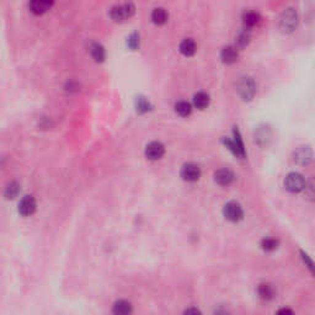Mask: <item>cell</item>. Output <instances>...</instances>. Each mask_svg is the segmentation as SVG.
<instances>
[{"mask_svg":"<svg viewBox=\"0 0 315 315\" xmlns=\"http://www.w3.org/2000/svg\"><path fill=\"white\" fill-rule=\"evenodd\" d=\"M299 24V15L298 11L293 6H288L281 13L278 17V29L284 35L294 32L298 27Z\"/></svg>","mask_w":315,"mask_h":315,"instance_id":"obj_1","label":"cell"},{"mask_svg":"<svg viewBox=\"0 0 315 315\" xmlns=\"http://www.w3.org/2000/svg\"><path fill=\"white\" fill-rule=\"evenodd\" d=\"M134 15H136V5L131 1L112 6L109 11L110 19L115 22L127 21V20L132 19Z\"/></svg>","mask_w":315,"mask_h":315,"instance_id":"obj_2","label":"cell"},{"mask_svg":"<svg viewBox=\"0 0 315 315\" xmlns=\"http://www.w3.org/2000/svg\"><path fill=\"white\" fill-rule=\"evenodd\" d=\"M235 90L243 101H251L256 95V84L251 77H241L239 78Z\"/></svg>","mask_w":315,"mask_h":315,"instance_id":"obj_3","label":"cell"},{"mask_svg":"<svg viewBox=\"0 0 315 315\" xmlns=\"http://www.w3.org/2000/svg\"><path fill=\"white\" fill-rule=\"evenodd\" d=\"M305 185H307V182H305L304 177H303V175L299 174V173H291V174L287 175L286 179H284V187H286L289 192H302L305 189Z\"/></svg>","mask_w":315,"mask_h":315,"instance_id":"obj_4","label":"cell"},{"mask_svg":"<svg viewBox=\"0 0 315 315\" xmlns=\"http://www.w3.org/2000/svg\"><path fill=\"white\" fill-rule=\"evenodd\" d=\"M223 214H224L225 218H227L228 220H230V222H239L240 219H243L244 212L238 202L232 201V202H228L224 206V208H223Z\"/></svg>","mask_w":315,"mask_h":315,"instance_id":"obj_5","label":"cell"},{"mask_svg":"<svg viewBox=\"0 0 315 315\" xmlns=\"http://www.w3.org/2000/svg\"><path fill=\"white\" fill-rule=\"evenodd\" d=\"M54 0H29L30 11L35 15H43L53 6Z\"/></svg>","mask_w":315,"mask_h":315,"instance_id":"obj_6","label":"cell"},{"mask_svg":"<svg viewBox=\"0 0 315 315\" xmlns=\"http://www.w3.org/2000/svg\"><path fill=\"white\" fill-rule=\"evenodd\" d=\"M293 160L299 165H308L313 160V150L310 147H298L293 152Z\"/></svg>","mask_w":315,"mask_h":315,"instance_id":"obj_7","label":"cell"},{"mask_svg":"<svg viewBox=\"0 0 315 315\" xmlns=\"http://www.w3.org/2000/svg\"><path fill=\"white\" fill-rule=\"evenodd\" d=\"M181 177L185 181L195 182L201 177V169L200 166L193 163L185 164L181 169Z\"/></svg>","mask_w":315,"mask_h":315,"instance_id":"obj_8","label":"cell"},{"mask_svg":"<svg viewBox=\"0 0 315 315\" xmlns=\"http://www.w3.org/2000/svg\"><path fill=\"white\" fill-rule=\"evenodd\" d=\"M37 208V203L33 196H25L19 203V212L21 216L30 217L32 216Z\"/></svg>","mask_w":315,"mask_h":315,"instance_id":"obj_9","label":"cell"},{"mask_svg":"<svg viewBox=\"0 0 315 315\" xmlns=\"http://www.w3.org/2000/svg\"><path fill=\"white\" fill-rule=\"evenodd\" d=\"M164 154H165V147L160 142H150L145 147V157L150 160H158L163 158Z\"/></svg>","mask_w":315,"mask_h":315,"instance_id":"obj_10","label":"cell"},{"mask_svg":"<svg viewBox=\"0 0 315 315\" xmlns=\"http://www.w3.org/2000/svg\"><path fill=\"white\" fill-rule=\"evenodd\" d=\"M220 59L225 64H234L239 59V49L235 46H225L220 51Z\"/></svg>","mask_w":315,"mask_h":315,"instance_id":"obj_11","label":"cell"},{"mask_svg":"<svg viewBox=\"0 0 315 315\" xmlns=\"http://www.w3.org/2000/svg\"><path fill=\"white\" fill-rule=\"evenodd\" d=\"M235 176L229 169H219L218 171H216L214 174V180L218 185L220 186H229L230 184H233Z\"/></svg>","mask_w":315,"mask_h":315,"instance_id":"obj_12","label":"cell"},{"mask_svg":"<svg viewBox=\"0 0 315 315\" xmlns=\"http://www.w3.org/2000/svg\"><path fill=\"white\" fill-rule=\"evenodd\" d=\"M251 41V33L249 29H241L235 36V47L238 49H244L249 46Z\"/></svg>","mask_w":315,"mask_h":315,"instance_id":"obj_13","label":"cell"},{"mask_svg":"<svg viewBox=\"0 0 315 315\" xmlns=\"http://www.w3.org/2000/svg\"><path fill=\"white\" fill-rule=\"evenodd\" d=\"M179 49L182 56L192 57L195 56L196 51H197V45H196V42L192 38H185V40L180 43Z\"/></svg>","mask_w":315,"mask_h":315,"instance_id":"obj_14","label":"cell"},{"mask_svg":"<svg viewBox=\"0 0 315 315\" xmlns=\"http://www.w3.org/2000/svg\"><path fill=\"white\" fill-rule=\"evenodd\" d=\"M260 22V14L256 11H245L243 15V24L245 29H254Z\"/></svg>","mask_w":315,"mask_h":315,"instance_id":"obj_15","label":"cell"},{"mask_svg":"<svg viewBox=\"0 0 315 315\" xmlns=\"http://www.w3.org/2000/svg\"><path fill=\"white\" fill-rule=\"evenodd\" d=\"M89 51H90V54L94 58V61L97 62V63H101V62H104L105 58H106V51H105L104 46L100 45V43H91Z\"/></svg>","mask_w":315,"mask_h":315,"instance_id":"obj_16","label":"cell"},{"mask_svg":"<svg viewBox=\"0 0 315 315\" xmlns=\"http://www.w3.org/2000/svg\"><path fill=\"white\" fill-rule=\"evenodd\" d=\"M193 106L198 110H205L208 107L209 102H211V97L207 93H203V91H200V93L195 94L193 95Z\"/></svg>","mask_w":315,"mask_h":315,"instance_id":"obj_17","label":"cell"},{"mask_svg":"<svg viewBox=\"0 0 315 315\" xmlns=\"http://www.w3.org/2000/svg\"><path fill=\"white\" fill-rule=\"evenodd\" d=\"M169 20V13L164 8H155L152 13V21L158 26L165 25Z\"/></svg>","mask_w":315,"mask_h":315,"instance_id":"obj_18","label":"cell"},{"mask_svg":"<svg viewBox=\"0 0 315 315\" xmlns=\"http://www.w3.org/2000/svg\"><path fill=\"white\" fill-rule=\"evenodd\" d=\"M257 292H259L260 298H262L264 300H271V299L275 298L276 292L273 289V287L268 283H261L257 288Z\"/></svg>","mask_w":315,"mask_h":315,"instance_id":"obj_19","label":"cell"},{"mask_svg":"<svg viewBox=\"0 0 315 315\" xmlns=\"http://www.w3.org/2000/svg\"><path fill=\"white\" fill-rule=\"evenodd\" d=\"M132 310H133L132 304L129 302H127V300H117L112 308V312L117 315L131 314Z\"/></svg>","mask_w":315,"mask_h":315,"instance_id":"obj_20","label":"cell"},{"mask_svg":"<svg viewBox=\"0 0 315 315\" xmlns=\"http://www.w3.org/2000/svg\"><path fill=\"white\" fill-rule=\"evenodd\" d=\"M175 111L181 117H189L192 113V105L190 102L181 100V101H177L176 105H175Z\"/></svg>","mask_w":315,"mask_h":315,"instance_id":"obj_21","label":"cell"},{"mask_svg":"<svg viewBox=\"0 0 315 315\" xmlns=\"http://www.w3.org/2000/svg\"><path fill=\"white\" fill-rule=\"evenodd\" d=\"M20 192V185L17 184L16 181H13L10 184H8V186L5 187V191H4V196H5L8 200H13V198L16 197Z\"/></svg>","mask_w":315,"mask_h":315,"instance_id":"obj_22","label":"cell"},{"mask_svg":"<svg viewBox=\"0 0 315 315\" xmlns=\"http://www.w3.org/2000/svg\"><path fill=\"white\" fill-rule=\"evenodd\" d=\"M233 134H234V139H233V141H234L235 147H236V149H238V155L240 158H244L245 157V149H244V144H243V141H241L240 133H239L238 129H234Z\"/></svg>","mask_w":315,"mask_h":315,"instance_id":"obj_23","label":"cell"},{"mask_svg":"<svg viewBox=\"0 0 315 315\" xmlns=\"http://www.w3.org/2000/svg\"><path fill=\"white\" fill-rule=\"evenodd\" d=\"M139 42H141V37H139L138 32H132L131 35L128 36V38H127V46H128L132 51L138 49Z\"/></svg>","mask_w":315,"mask_h":315,"instance_id":"obj_24","label":"cell"},{"mask_svg":"<svg viewBox=\"0 0 315 315\" xmlns=\"http://www.w3.org/2000/svg\"><path fill=\"white\" fill-rule=\"evenodd\" d=\"M150 102L148 101L145 97H138L137 99V111H138L139 113H145L148 112L150 110Z\"/></svg>","mask_w":315,"mask_h":315,"instance_id":"obj_25","label":"cell"},{"mask_svg":"<svg viewBox=\"0 0 315 315\" xmlns=\"http://www.w3.org/2000/svg\"><path fill=\"white\" fill-rule=\"evenodd\" d=\"M261 246L265 251H273L278 248V240L273 238H265L262 240Z\"/></svg>","mask_w":315,"mask_h":315,"instance_id":"obj_26","label":"cell"},{"mask_svg":"<svg viewBox=\"0 0 315 315\" xmlns=\"http://www.w3.org/2000/svg\"><path fill=\"white\" fill-rule=\"evenodd\" d=\"M185 313H186V314H190V313H193V314H197V313H200V310H198V309H187Z\"/></svg>","mask_w":315,"mask_h":315,"instance_id":"obj_27","label":"cell"},{"mask_svg":"<svg viewBox=\"0 0 315 315\" xmlns=\"http://www.w3.org/2000/svg\"><path fill=\"white\" fill-rule=\"evenodd\" d=\"M280 313H292V310H289V309H282V310H280Z\"/></svg>","mask_w":315,"mask_h":315,"instance_id":"obj_28","label":"cell"}]
</instances>
